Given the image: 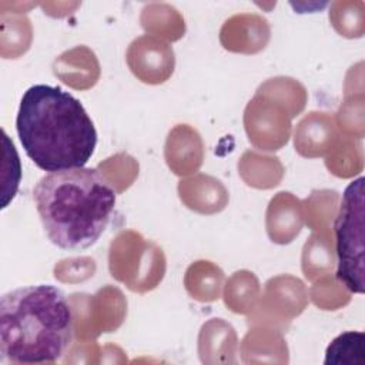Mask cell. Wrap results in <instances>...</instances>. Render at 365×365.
Returning a JSON list of instances; mask_svg holds the SVG:
<instances>
[{"mask_svg":"<svg viewBox=\"0 0 365 365\" xmlns=\"http://www.w3.org/2000/svg\"><path fill=\"white\" fill-rule=\"evenodd\" d=\"M16 130L26 155L47 173L84 167L97 145V130L80 100L48 84L24 91Z\"/></svg>","mask_w":365,"mask_h":365,"instance_id":"cell-1","label":"cell"},{"mask_svg":"<svg viewBox=\"0 0 365 365\" xmlns=\"http://www.w3.org/2000/svg\"><path fill=\"white\" fill-rule=\"evenodd\" d=\"M33 200L50 242L60 250L81 251L106 231L117 195L98 170L81 167L41 177Z\"/></svg>","mask_w":365,"mask_h":365,"instance_id":"cell-2","label":"cell"},{"mask_svg":"<svg viewBox=\"0 0 365 365\" xmlns=\"http://www.w3.org/2000/svg\"><path fill=\"white\" fill-rule=\"evenodd\" d=\"M74 334L66 294L50 284L19 287L0 299L1 361L19 365L61 361Z\"/></svg>","mask_w":365,"mask_h":365,"instance_id":"cell-3","label":"cell"},{"mask_svg":"<svg viewBox=\"0 0 365 365\" xmlns=\"http://www.w3.org/2000/svg\"><path fill=\"white\" fill-rule=\"evenodd\" d=\"M364 177L352 180L344 190L339 210L334 222L336 250V279L351 292L364 294Z\"/></svg>","mask_w":365,"mask_h":365,"instance_id":"cell-4","label":"cell"},{"mask_svg":"<svg viewBox=\"0 0 365 365\" xmlns=\"http://www.w3.org/2000/svg\"><path fill=\"white\" fill-rule=\"evenodd\" d=\"M325 365H364L365 336L364 332L348 331L338 335L325 351Z\"/></svg>","mask_w":365,"mask_h":365,"instance_id":"cell-5","label":"cell"}]
</instances>
